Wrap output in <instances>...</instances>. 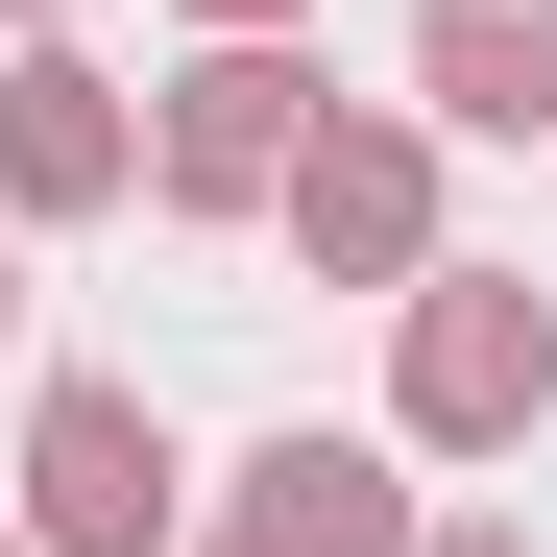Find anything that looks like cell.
I'll return each mask as SVG.
<instances>
[{"mask_svg": "<svg viewBox=\"0 0 557 557\" xmlns=\"http://www.w3.org/2000/svg\"><path fill=\"white\" fill-rule=\"evenodd\" d=\"M122 98H98V73H73V49H25V73H0V195H25V219H98L122 195Z\"/></svg>", "mask_w": 557, "mask_h": 557, "instance_id": "8992f818", "label": "cell"}, {"mask_svg": "<svg viewBox=\"0 0 557 557\" xmlns=\"http://www.w3.org/2000/svg\"><path fill=\"white\" fill-rule=\"evenodd\" d=\"M436 122H557V0H412Z\"/></svg>", "mask_w": 557, "mask_h": 557, "instance_id": "52a82bcc", "label": "cell"}, {"mask_svg": "<svg viewBox=\"0 0 557 557\" xmlns=\"http://www.w3.org/2000/svg\"><path fill=\"white\" fill-rule=\"evenodd\" d=\"M436 557H533V533H436Z\"/></svg>", "mask_w": 557, "mask_h": 557, "instance_id": "9c48e42d", "label": "cell"}, {"mask_svg": "<svg viewBox=\"0 0 557 557\" xmlns=\"http://www.w3.org/2000/svg\"><path fill=\"white\" fill-rule=\"evenodd\" d=\"M195 25H292V0H195Z\"/></svg>", "mask_w": 557, "mask_h": 557, "instance_id": "ba28073f", "label": "cell"}, {"mask_svg": "<svg viewBox=\"0 0 557 557\" xmlns=\"http://www.w3.org/2000/svg\"><path fill=\"white\" fill-rule=\"evenodd\" d=\"M0 315H25V292H0Z\"/></svg>", "mask_w": 557, "mask_h": 557, "instance_id": "30bf717a", "label": "cell"}, {"mask_svg": "<svg viewBox=\"0 0 557 557\" xmlns=\"http://www.w3.org/2000/svg\"><path fill=\"white\" fill-rule=\"evenodd\" d=\"M219 557H412V509H388V460H363V436H267Z\"/></svg>", "mask_w": 557, "mask_h": 557, "instance_id": "5b68a950", "label": "cell"}, {"mask_svg": "<svg viewBox=\"0 0 557 557\" xmlns=\"http://www.w3.org/2000/svg\"><path fill=\"white\" fill-rule=\"evenodd\" d=\"M25 533H49V557H170V436H146V388H49V412H25Z\"/></svg>", "mask_w": 557, "mask_h": 557, "instance_id": "7a4b0ae2", "label": "cell"}, {"mask_svg": "<svg viewBox=\"0 0 557 557\" xmlns=\"http://www.w3.org/2000/svg\"><path fill=\"white\" fill-rule=\"evenodd\" d=\"M267 195H292V243L363 267V292H412V267H436V146H412V122H315Z\"/></svg>", "mask_w": 557, "mask_h": 557, "instance_id": "3957f363", "label": "cell"}, {"mask_svg": "<svg viewBox=\"0 0 557 557\" xmlns=\"http://www.w3.org/2000/svg\"><path fill=\"white\" fill-rule=\"evenodd\" d=\"M388 412H412L436 460L533 436V412H557V315L509 292V267H412V363H388Z\"/></svg>", "mask_w": 557, "mask_h": 557, "instance_id": "6da1fadb", "label": "cell"}, {"mask_svg": "<svg viewBox=\"0 0 557 557\" xmlns=\"http://www.w3.org/2000/svg\"><path fill=\"white\" fill-rule=\"evenodd\" d=\"M292 146H315V73H292V49H219L195 98H170V195H195V219H243Z\"/></svg>", "mask_w": 557, "mask_h": 557, "instance_id": "277c9868", "label": "cell"}]
</instances>
